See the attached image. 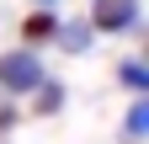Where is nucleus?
<instances>
[{"mask_svg": "<svg viewBox=\"0 0 149 144\" xmlns=\"http://www.w3.org/2000/svg\"><path fill=\"white\" fill-rule=\"evenodd\" d=\"M43 85V64H37V53L32 48H11V53H0V91H11V96H27Z\"/></svg>", "mask_w": 149, "mask_h": 144, "instance_id": "f257e3e1", "label": "nucleus"}, {"mask_svg": "<svg viewBox=\"0 0 149 144\" xmlns=\"http://www.w3.org/2000/svg\"><path fill=\"white\" fill-rule=\"evenodd\" d=\"M139 22V0H91V27L101 32H128Z\"/></svg>", "mask_w": 149, "mask_h": 144, "instance_id": "f03ea898", "label": "nucleus"}, {"mask_svg": "<svg viewBox=\"0 0 149 144\" xmlns=\"http://www.w3.org/2000/svg\"><path fill=\"white\" fill-rule=\"evenodd\" d=\"M53 38H59L69 53H85L91 48V22H64V27H53Z\"/></svg>", "mask_w": 149, "mask_h": 144, "instance_id": "7ed1b4c3", "label": "nucleus"}, {"mask_svg": "<svg viewBox=\"0 0 149 144\" xmlns=\"http://www.w3.org/2000/svg\"><path fill=\"white\" fill-rule=\"evenodd\" d=\"M53 27H59V22H53L48 11H37V16H27V22H22V38H27V43H48Z\"/></svg>", "mask_w": 149, "mask_h": 144, "instance_id": "20e7f679", "label": "nucleus"}, {"mask_svg": "<svg viewBox=\"0 0 149 144\" xmlns=\"http://www.w3.org/2000/svg\"><path fill=\"white\" fill-rule=\"evenodd\" d=\"M123 134H128V139H144V134H149V101H144V96L133 101V112L123 117Z\"/></svg>", "mask_w": 149, "mask_h": 144, "instance_id": "39448f33", "label": "nucleus"}, {"mask_svg": "<svg viewBox=\"0 0 149 144\" xmlns=\"http://www.w3.org/2000/svg\"><path fill=\"white\" fill-rule=\"evenodd\" d=\"M117 75H123V85H128V91H139V96H144V91H149V69H144V64H139V59H128V64H123V69H117Z\"/></svg>", "mask_w": 149, "mask_h": 144, "instance_id": "423d86ee", "label": "nucleus"}, {"mask_svg": "<svg viewBox=\"0 0 149 144\" xmlns=\"http://www.w3.org/2000/svg\"><path fill=\"white\" fill-rule=\"evenodd\" d=\"M64 107V91L59 85H37V112H59Z\"/></svg>", "mask_w": 149, "mask_h": 144, "instance_id": "0eeeda50", "label": "nucleus"}, {"mask_svg": "<svg viewBox=\"0 0 149 144\" xmlns=\"http://www.w3.org/2000/svg\"><path fill=\"white\" fill-rule=\"evenodd\" d=\"M6 128H16V112H11V107H0V134H6Z\"/></svg>", "mask_w": 149, "mask_h": 144, "instance_id": "6e6552de", "label": "nucleus"}, {"mask_svg": "<svg viewBox=\"0 0 149 144\" xmlns=\"http://www.w3.org/2000/svg\"><path fill=\"white\" fill-rule=\"evenodd\" d=\"M37 6H59V0H37Z\"/></svg>", "mask_w": 149, "mask_h": 144, "instance_id": "1a4fd4ad", "label": "nucleus"}]
</instances>
